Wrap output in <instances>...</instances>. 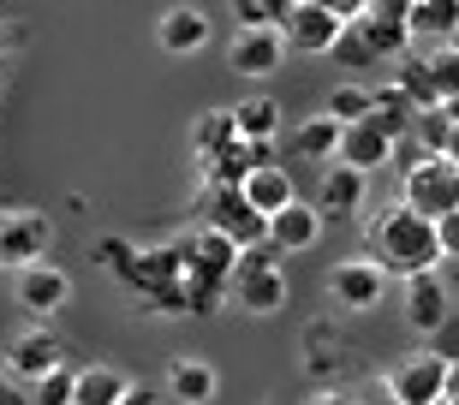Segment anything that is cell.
Instances as JSON below:
<instances>
[{"mask_svg": "<svg viewBox=\"0 0 459 405\" xmlns=\"http://www.w3.org/2000/svg\"><path fill=\"white\" fill-rule=\"evenodd\" d=\"M155 42H161V54H197L209 42V13L204 6H168V13L155 18Z\"/></svg>", "mask_w": 459, "mask_h": 405, "instance_id": "13", "label": "cell"}, {"mask_svg": "<svg viewBox=\"0 0 459 405\" xmlns=\"http://www.w3.org/2000/svg\"><path fill=\"white\" fill-rule=\"evenodd\" d=\"M215 388H221V375L209 370L204 358H173V364H168V400L209 405V400H215Z\"/></svg>", "mask_w": 459, "mask_h": 405, "instance_id": "20", "label": "cell"}, {"mask_svg": "<svg viewBox=\"0 0 459 405\" xmlns=\"http://www.w3.org/2000/svg\"><path fill=\"white\" fill-rule=\"evenodd\" d=\"M227 304L238 310H251V316H274L281 304H287V274H238L233 287H227Z\"/></svg>", "mask_w": 459, "mask_h": 405, "instance_id": "19", "label": "cell"}, {"mask_svg": "<svg viewBox=\"0 0 459 405\" xmlns=\"http://www.w3.org/2000/svg\"><path fill=\"white\" fill-rule=\"evenodd\" d=\"M6 370L18 375V382H42V375L60 370V340H54V328H24V334L13 340V352H6Z\"/></svg>", "mask_w": 459, "mask_h": 405, "instance_id": "11", "label": "cell"}, {"mask_svg": "<svg viewBox=\"0 0 459 405\" xmlns=\"http://www.w3.org/2000/svg\"><path fill=\"white\" fill-rule=\"evenodd\" d=\"M400 202L418 209L424 220L459 215V161L454 155H424L411 173H400Z\"/></svg>", "mask_w": 459, "mask_h": 405, "instance_id": "2", "label": "cell"}, {"mask_svg": "<svg viewBox=\"0 0 459 405\" xmlns=\"http://www.w3.org/2000/svg\"><path fill=\"white\" fill-rule=\"evenodd\" d=\"M0 215H6V209H0Z\"/></svg>", "mask_w": 459, "mask_h": 405, "instance_id": "41", "label": "cell"}, {"mask_svg": "<svg viewBox=\"0 0 459 405\" xmlns=\"http://www.w3.org/2000/svg\"><path fill=\"white\" fill-rule=\"evenodd\" d=\"M406 328L411 334H442L447 328V287L436 280V274L406 280Z\"/></svg>", "mask_w": 459, "mask_h": 405, "instance_id": "15", "label": "cell"}, {"mask_svg": "<svg viewBox=\"0 0 459 405\" xmlns=\"http://www.w3.org/2000/svg\"><path fill=\"white\" fill-rule=\"evenodd\" d=\"M418 143L424 155H454V132H459V108H436V114H418Z\"/></svg>", "mask_w": 459, "mask_h": 405, "instance_id": "28", "label": "cell"}, {"mask_svg": "<svg viewBox=\"0 0 459 405\" xmlns=\"http://www.w3.org/2000/svg\"><path fill=\"white\" fill-rule=\"evenodd\" d=\"M204 227H215L221 238H233L238 251L269 245V220L245 202V191H215V185H204Z\"/></svg>", "mask_w": 459, "mask_h": 405, "instance_id": "6", "label": "cell"}, {"mask_svg": "<svg viewBox=\"0 0 459 405\" xmlns=\"http://www.w3.org/2000/svg\"><path fill=\"white\" fill-rule=\"evenodd\" d=\"M233 143H245L233 108H209V114H197V125H191V150H197V161H215V155H227Z\"/></svg>", "mask_w": 459, "mask_h": 405, "instance_id": "21", "label": "cell"}, {"mask_svg": "<svg viewBox=\"0 0 459 405\" xmlns=\"http://www.w3.org/2000/svg\"><path fill=\"white\" fill-rule=\"evenodd\" d=\"M447 405H459V400H447Z\"/></svg>", "mask_w": 459, "mask_h": 405, "instance_id": "40", "label": "cell"}, {"mask_svg": "<svg viewBox=\"0 0 459 405\" xmlns=\"http://www.w3.org/2000/svg\"><path fill=\"white\" fill-rule=\"evenodd\" d=\"M310 405H352V400H346V393H334V388H328V393H316V400H310Z\"/></svg>", "mask_w": 459, "mask_h": 405, "instance_id": "37", "label": "cell"}, {"mask_svg": "<svg viewBox=\"0 0 459 405\" xmlns=\"http://www.w3.org/2000/svg\"><path fill=\"white\" fill-rule=\"evenodd\" d=\"M447 400H459V358H447Z\"/></svg>", "mask_w": 459, "mask_h": 405, "instance_id": "36", "label": "cell"}, {"mask_svg": "<svg viewBox=\"0 0 459 405\" xmlns=\"http://www.w3.org/2000/svg\"><path fill=\"white\" fill-rule=\"evenodd\" d=\"M370 197V173L346 168V161H328L323 168V185H316V209L323 215H358Z\"/></svg>", "mask_w": 459, "mask_h": 405, "instance_id": "12", "label": "cell"}, {"mask_svg": "<svg viewBox=\"0 0 459 405\" xmlns=\"http://www.w3.org/2000/svg\"><path fill=\"white\" fill-rule=\"evenodd\" d=\"M132 393V382L114 370V364H90V370H78V405H119Z\"/></svg>", "mask_w": 459, "mask_h": 405, "instance_id": "26", "label": "cell"}, {"mask_svg": "<svg viewBox=\"0 0 459 405\" xmlns=\"http://www.w3.org/2000/svg\"><path fill=\"white\" fill-rule=\"evenodd\" d=\"M352 18L334 13L328 0H287V18H281V36H287L292 54H334Z\"/></svg>", "mask_w": 459, "mask_h": 405, "instance_id": "3", "label": "cell"}, {"mask_svg": "<svg viewBox=\"0 0 459 405\" xmlns=\"http://www.w3.org/2000/svg\"><path fill=\"white\" fill-rule=\"evenodd\" d=\"M436 238H442V256H459V215L436 220Z\"/></svg>", "mask_w": 459, "mask_h": 405, "instance_id": "32", "label": "cell"}, {"mask_svg": "<svg viewBox=\"0 0 459 405\" xmlns=\"http://www.w3.org/2000/svg\"><path fill=\"white\" fill-rule=\"evenodd\" d=\"M400 96L418 108V114H436L442 108V90H436V78H429V66H424V54H406L400 66H394V78H388Z\"/></svg>", "mask_w": 459, "mask_h": 405, "instance_id": "23", "label": "cell"}, {"mask_svg": "<svg viewBox=\"0 0 459 405\" xmlns=\"http://www.w3.org/2000/svg\"><path fill=\"white\" fill-rule=\"evenodd\" d=\"M454 54H459V36H454Z\"/></svg>", "mask_w": 459, "mask_h": 405, "instance_id": "39", "label": "cell"}, {"mask_svg": "<svg viewBox=\"0 0 459 405\" xmlns=\"http://www.w3.org/2000/svg\"><path fill=\"white\" fill-rule=\"evenodd\" d=\"M0 90H6V66H0Z\"/></svg>", "mask_w": 459, "mask_h": 405, "instance_id": "38", "label": "cell"}, {"mask_svg": "<svg viewBox=\"0 0 459 405\" xmlns=\"http://www.w3.org/2000/svg\"><path fill=\"white\" fill-rule=\"evenodd\" d=\"M90 256H96V269H119V274L132 269V245H126V238H96Z\"/></svg>", "mask_w": 459, "mask_h": 405, "instance_id": "31", "label": "cell"}, {"mask_svg": "<svg viewBox=\"0 0 459 405\" xmlns=\"http://www.w3.org/2000/svg\"><path fill=\"white\" fill-rule=\"evenodd\" d=\"M13 298L24 304L30 316H54V310L72 298V280H66V269H60V263H36V269L13 274Z\"/></svg>", "mask_w": 459, "mask_h": 405, "instance_id": "10", "label": "cell"}, {"mask_svg": "<svg viewBox=\"0 0 459 405\" xmlns=\"http://www.w3.org/2000/svg\"><path fill=\"white\" fill-rule=\"evenodd\" d=\"M0 405H30V393L18 388V375H13V370H0Z\"/></svg>", "mask_w": 459, "mask_h": 405, "instance_id": "33", "label": "cell"}, {"mask_svg": "<svg viewBox=\"0 0 459 405\" xmlns=\"http://www.w3.org/2000/svg\"><path fill=\"white\" fill-rule=\"evenodd\" d=\"M316 238H323V209H316V202H292V209H281V215L269 220V245L281 256H292V251H310V245H316Z\"/></svg>", "mask_w": 459, "mask_h": 405, "instance_id": "14", "label": "cell"}, {"mask_svg": "<svg viewBox=\"0 0 459 405\" xmlns=\"http://www.w3.org/2000/svg\"><path fill=\"white\" fill-rule=\"evenodd\" d=\"M364 245H370V263H376V269H382V274H400V280L436 274V263H442L436 220H424L418 209H406V202H388L382 215H370Z\"/></svg>", "mask_w": 459, "mask_h": 405, "instance_id": "1", "label": "cell"}, {"mask_svg": "<svg viewBox=\"0 0 459 405\" xmlns=\"http://www.w3.org/2000/svg\"><path fill=\"white\" fill-rule=\"evenodd\" d=\"M406 24H411V42L447 48L459 36V0H406Z\"/></svg>", "mask_w": 459, "mask_h": 405, "instance_id": "16", "label": "cell"}, {"mask_svg": "<svg viewBox=\"0 0 459 405\" xmlns=\"http://www.w3.org/2000/svg\"><path fill=\"white\" fill-rule=\"evenodd\" d=\"M341 137H346V125L334 114H310L292 132V150L305 155V161H341Z\"/></svg>", "mask_w": 459, "mask_h": 405, "instance_id": "22", "label": "cell"}, {"mask_svg": "<svg viewBox=\"0 0 459 405\" xmlns=\"http://www.w3.org/2000/svg\"><path fill=\"white\" fill-rule=\"evenodd\" d=\"M394 150H400V143L382 137L370 119H364V125H346V137H341V161H346V168H358V173L394 168Z\"/></svg>", "mask_w": 459, "mask_h": 405, "instance_id": "17", "label": "cell"}, {"mask_svg": "<svg viewBox=\"0 0 459 405\" xmlns=\"http://www.w3.org/2000/svg\"><path fill=\"white\" fill-rule=\"evenodd\" d=\"M323 114H334L341 125H364V119L376 114V90H370V84H352V78H346V84H334V90H328Z\"/></svg>", "mask_w": 459, "mask_h": 405, "instance_id": "27", "label": "cell"}, {"mask_svg": "<svg viewBox=\"0 0 459 405\" xmlns=\"http://www.w3.org/2000/svg\"><path fill=\"white\" fill-rule=\"evenodd\" d=\"M245 202H251L263 220H274L281 209H292L299 202V191H292V173L274 161V168H256L251 179H245Z\"/></svg>", "mask_w": 459, "mask_h": 405, "instance_id": "18", "label": "cell"}, {"mask_svg": "<svg viewBox=\"0 0 459 405\" xmlns=\"http://www.w3.org/2000/svg\"><path fill=\"white\" fill-rule=\"evenodd\" d=\"M48 245H54V227L48 215H36V209H6L0 215V269H36V263H48Z\"/></svg>", "mask_w": 459, "mask_h": 405, "instance_id": "5", "label": "cell"}, {"mask_svg": "<svg viewBox=\"0 0 459 405\" xmlns=\"http://www.w3.org/2000/svg\"><path fill=\"white\" fill-rule=\"evenodd\" d=\"M13 42H18V30L6 24V18H0V66H6V54H13Z\"/></svg>", "mask_w": 459, "mask_h": 405, "instance_id": "34", "label": "cell"}, {"mask_svg": "<svg viewBox=\"0 0 459 405\" xmlns=\"http://www.w3.org/2000/svg\"><path fill=\"white\" fill-rule=\"evenodd\" d=\"M30 405H78V370L60 364L54 375H42V382L30 388Z\"/></svg>", "mask_w": 459, "mask_h": 405, "instance_id": "30", "label": "cell"}, {"mask_svg": "<svg viewBox=\"0 0 459 405\" xmlns=\"http://www.w3.org/2000/svg\"><path fill=\"white\" fill-rule=\"evenodd\" d=\"M424 66H429V78H436V90H442V108H459V54H454V42H447V48H429Z\"/></svg>", "mask_w": 459, "mask_h": 405, "instance_id": "29", "label": "cell"}, {"mask_svg": "<svg viewBox=\"0 0 459 405\" xmlns=\"http://www.w3.org/2000/svg\"><path fill=\"white\" fill-rule=\"evenodd\" d=\"M281 60H287L281 30H233V42H227V66L238 78H269V72H281Z\"/></svg>", "mask_w": 459, "mask_h": 405, "instance_id": "9", "label": "cell"}, {"mask_svg": "<svg viewBox=\"0 0 459 405\" xmlns=\"http://www.w3.org/2000/svg\"><path fill=\"white\" fill-rule=\"evenodd\" d=\"M388 400L394 405H447V358L418 352L388 370Z\"/></svg>", "mask_w": 459, "mask_h": 405, "instance_id": "7", "label": "cell"}, {"mask_svg": "<svg viewBox=\"0 0 459 405\" xmlns=\"http://www.w3.org/2000/svg\"><path fill=\"white\" fill-rule=\"evenodd\" d=\"M352 30H358V42H364L376 60H388V66H400V60L411 54L406 6H388V0H364V6H352Z\"/></svg>", "mask_w": 459, "mask_h": 405, "instance_id": "4", "label": "cell"}, {"mask_svg": "<svg viewBox=\"0 0 459 405\" xmlns=\"http://www.w3.org/2000/svg\"><path fill=\"white\" fill-rule=\"evenodd\" d=\"M382 292H388V274L376 269L370 256H346V263H334V274H328V298L341 304V310H376Z\"/></svg>", "mask_w": 459, "mask_h": 405, "instance_id": "8", "label": "cell"}, {"mask_svg": "<svg viewBox=\"0 0 459 405\" xmlns=\"http://www.w3.org/2000/svg\"><path fill=\"white\" fill-rule=\"evenodd\" d=\"M370 125H376L382 137H394V143H406V132L418 125V108H411V101L400 96L394 84H382V90H376V114H370Z\"/></svg>", "mask_w": 459, "mask_h": 405, "instance_id": "24", "label": "cell"}, {"mask_svg": "<svg viewBox=\"0 0 459 405\" xmlns=\"http://www.w3.org/2000/svg\"><path fill=\"white\" fill-rule=\"evenodd\" d=\"M233 119H238V137H245V143H274V132H281V101L251 96V101L233 108Z\"/></svg>", "mask_w": 459, "mask_h": 405, "instance_id": "25", "label": "cell"}, {"mask_svg": "<svg viewBox=\"0 0 459 405\" xmlns=\"http://www.w3.org/2000/svg\"><path fill=\"white\" fill-rule=\"evenodd\" d=\"M119 405H155V393H150V388H137V382H132V393H126Z\"/></svg>", "mask_w": 459, "mask_h": 405, "instance_id": "35", "label": "cell"}]
</instances>
